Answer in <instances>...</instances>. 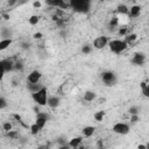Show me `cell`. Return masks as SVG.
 <instances>
[{
  "label": "cell",
  "mask_w": 149,
  "mask_h": 149,
  "mask_svg": "<svg viewBox=\"0 0 149 149\" xmlns=\"http://www.w3.org/2000/svg\"><path fill=\"white\" fill-rule=\"evenodd\" d=\"M91 51H92V47L88 45V44H85V45L81 48V52H84V54H90Z\"/></svg>",
  "instance_id": "27"
},
{
  "label": "cell",
  "mask_w": 149,
  "mask_h": 149,
  "mask_svg": "<svg viewBox=\"0 0 149 149\" xmlns=\"http://www.w3.org/2000/svg\"><path fill=\"white\" fill-rule=\"evenodd\" d=\"M137 121H140L139 114H130V122L132 123H136Z\"/></svg>",
  "instance_id": "31"
},
{
  "label": "cell",
  "mask_w": 149,
  "mask_h": 149,
  "mask_svg": "<svg viewBox=\"0 0 149 149\" xmlns=\"http://www.w3.org/2000/svg\"><path fill=\"white\" fill-rule=\"evenodd\" d=\"M108 37L107 36H98V37H95L94 40H93V48H95V49H98V50H100V49H104L105 47H107V44H108Z\"/></svg>",
  "instance_id": "7"
},
{
  "label": "cell",
  "mask_w": 149,
  "mask_h": 149,
  "mask_svg": "<svg viewBox=\"0 0 149 149\" xmlns=\"http://www.w3.org/2000/svg\"><path fill=\"white\" fill-rule=\"evenodd\" d=\"M31 99L38 106H47V99H48V90H47V87L42 86L38 91L31 93Z\"/></svg>",
  "instance_id": "2"
},
{
  "label": "cell",
  "mask_w": 149,
  "mask_h": 149,
  "mask_svg": "<svg viewBox=\"0 0 149 149\" xmlns=\"http://www.w3.org/2000/svg\"><path fill=\"white\" fill-rule=\"evenodd\" d=\"M100 1H108V0H100Z\"/></svg>",
  "instance_id": "41"
},
{
  "label": "cell",
  "mask_w": 149,
  "mask_h": 149,
  "mask_svg": "<svg viewBox=\"0 0 149 149\" xmlns=\"http://www.w3.org/2000/svg\"><path fill=\"white\" fill-rule=\"evenodd\" d=\"M14 70H16V71H23V64L22 63H20V62H16V63H14Z\"/></svg>",
  "instance_id": "28"
},
{
  "label": "cell",
  "mask_w": 149,
  "mask_h": 149,
  "mask_svg": "<svg viewBox=\"0 0 149 149\" xmlns=\"http://www.w3.org/2000/svg\"><path fill=\"white\" fill-rule=\"evenodd\" d=\"M7 107V100L3 97H0V109H3Z\"/></svg>",
  "instance_id": "30"
},
{
  "label": "cell",
  "mask_w": 149,
  "mask_h": 149,
  "mask_svg": "<svg viewBox=\"0 0 149 149\" xmlns=\"http://www.w3.org/2000/svg\"><path fill=\"white\" fill-rule=\"evenodd\" d=\"M112 130H113L115 134H118V135H126V134L129 133L130 127H129L128 123H125V122H116V123L113 125Z\"/></svg>",
  "instance_id": "5"
},
{
  "label": "cell",
  "mask_w": 149,
  "mask_h": 149,
  "mask_svg": "<svg viewBox=\"0 0 149 149\" xmlns=\"http://www.w3.org/2000/svg\"><path fill=\"white\" fill-rule=\"evenodd\" d=\"M21 47H22V49L27 50V49L29 48V44H28V43H22V44H21Z\"/></svg>",
  "instance_id": "38"
},
{
  "label": "cell",
  "mask_w": 149,
  "mask_h": 149,
  "mask_svg": "<svg viewBox=\"0 0 149 149\" xmlns=\"http://www.w3.org/2000/svg\"><path fill=\"white\" fill-rule=\"evenodd\" d=\"M2 128H3L5 132H8V130L12 129V123H10V122H5V123L2 125Z\"/></svg>",
  "instance_id": "33"
},
{
  "label": "cell",
  "mask_w": 149,
  "mask_h": 149,
  "mask_svg": "<svg viewBox=\"0 0 149 149\" xmlns=\"http://www.w3.org/2000/svg\"><path fill=\"white\" fill-rule=\"evenodd\" d=\"M1 16H2L5 20H9V15H8V14H2Z\"/></svg>",
  "instance_id": "39"
},
{
  "label": "cell",
  "mask_w": 149,
  "mask_h": 149,
  "mask_svg": "<svg viewBox=\"0 0 149 149\" xmlns=\"http://www.w3.org/2000/svg\"><path fill=\"white\" fill-rule=\"evenodd\" d=\"M41 78H42V73L38 70H33L28 74L27 80H28V83H40Z\"/></svg>",
  "instance_id": "9"
},
{
  "label": "cell",
  "mask_w": 149,
  "mask_h": 149,
  "mask_svg": "<svg viewBox=\"0 0 149 149\" xmlns=\"http://www.w3.org/2000/svg\"><path fill=\"white\" fill-rule=\"evenodd\" d=\"M61 102V99L59 97H56V95H51V97H48L47 99V106L51 107V108H56Z\"/></svg>",
  "instance_id": "10"
},
{
  "label": "cell",
  "mask_w": 149,
  "mask_h": 149,
  "mask_svg": "<svg viewBox=\"0 0 149 149\" xmlns=\"http://www.w3.org/2000/svg\"><path fill=\"white\" fill-rule=\"evenodd\" d=\"M40 130H41V128H40V127L36 125V123H33V125L30 126V133H31L33 135H36V134H37Z\"/></svg>",
  "instance_id": "24"
},
{
  "label": "cell",
  "mask_w": 149,
  "mask_h": 149,
  "mask_svg": "<svg viewBox=\"0 0 149 149\" xmlns=\"http://www.w3.org/2000/svg\"><path fill=\"white\" fill-rule=\"evenodd\" d=\"M94 132H95V127H93V126H86L81 130L83 136H85V137H91L94 134Z\"/></svg>",
  "instance_id": "12"
},
{
  "label": "cell",
  "mask_w": 149,
  "mask_h": 149,
  "mask_svg": "<svg viewBox=\"0 0 149 149\" xmlns=\"http://www.w3.org/2000/svg\"><path fill=\"white\" fill-rule=\"evenodd\" d=\"M141 90H142L143 95H144L146 98H148V97H149V85H148L147 81H142V83H141Z\"/></svg>",
  "instance_id": "20"
},
{
  "label": "cell",
  "mask_w": 149,
  "mask_h": 149,
  "mask_svg": "<svg viewBox=\"0 0 149 149\" xmlns=\"http://www.w3.org/2000/svg\"><path fill=\"white\" fill-rule=\"evenodd\" d=\"M2 64H3V69L6 72H10L14 70V62L12 59H3Z\"/></svg>",
  "instance_id": "14"
},
{
  "label": "cell",
  "mask_w": 149,
  "mask_h": 149,
  "mask_svg": "<svg viewBox=\"0 0 149 149\" xmlns=\"http://www.w3.org/2000/svg\"><path fill=\"white\" fill-rule=\"evenodd\" d=\"M45 5L49 7H55V8H62V9H66L68 7H70V3L68 0H44Z\"/></svg>",
  "instance_id": "6"
},
{
  "label": "cell",
  "mask_w": 149,
  "mask_h": 149,
  "mask_svg": "<svg viewBox=\"0 0 149 149\" xmlns=\"http://www.w3.org/2000/svg\"><path fill=\"white\" fill-rule=\"evenodd\" d=\"M95 98H97V93H95L94 91H86V92L84 93V100L87 101V102L93 101Z\"/></svg>",
  "instance_id": "15"
},
{
  "label": "cell",
  "mask_w": 149,
  "mask_h": 149,
  "mask_svg": "<svg viewBox=\"0 0 149 149\" xmlns=\"http://www.w3.org/2000/svg\"><path fill=\"white\" fill-rule=\"evenodd\" d=\"M70 7L78 13H87L91 7V0H68Z\"/></svg>",
  "instance_id": "1"
},
{
  "label": "cell",
  "mask_w": 149,
  "mask_h": 149,
  "mask_svg": "<svg viewBox=\"0 0 149 149\" xmlns=\"http://www.w3.org/2000/svg\"><path fill=\"white\" fill-rule=\"evenodd\" d=\"M33 7H34V8H40V7H41V2H40L38 0H35V1L33 2Z\"/></svg>",
  "instance_id": "35"
},
{
  "label": "cell",
  "mask_w": 149,
  "mask_h": 149,
  "mask_svg": "<svg viewBox=\"0 0 149 149\" xmlns=\"http://www.w3.org/2000/svg\"><path fill=\"white\" fill-rule=\"evenodd\" d=\"M107 45L109 47V50L113 54H121V52H123L128 48V44L126 43L125 40H118V38L108 41Z\"/></svg>",
  "instance_id": "3"
},
{
  "label": "cell",
  "mask_w": 149,
  "mask_h": 149,
  "mask_svg": "<svg viewBox=\"0 0 149 149\" xmlns=\"http://www.w3.org/2000/svg\"><path fill=\"white\" fill-rule=\"evenodd\" d=\"M81 142H83V136H77V137L71 139V140L69 141L68 146H69V147H71V148H77V147H79V146H80V143H81Z\"/></svg>",
  "instance_id": "13"
},
{
  "label": "cell",
  "mask_w": 149,
  "mask_h": 149,
  "mask_svg": "<svg viewBox=\"0 0 149 149\" xmlns=\"http://www.w3.org/2000/svg\"><path fill=\"white\" fill-rule=\"evenodd\" d=\"M12 38H2L0 40V51H3L6 50L10 44H12Z\"/></svg>",
  "instance_id": "16"
},
{
  "label": "cell",
  "mask_w": 149,
  "mask_h": 149,
  "mask_svg": "<svg viewBox=\"0 0 149 149\" xmlns=\"http://www.w3.org/2000/svg\"><path fill=\"white\" fill-rule=\"evenodd\" d=\"M6 136L7 137H9V139H17L19 137V134L16 133V132H14V130H8V132H6Z\"/></svg>",
  "instance_id": "25"
},
{
  "label": "cell",
  "mask_w": 149,
  "mask_h": 149,
  "mask_svg": "<svg viewBox=\"0 0 149 149\" xmlns=\"http://www.w3.org/2000/svg\"><path fill=\"white\" fill-rule=\"evenodd\" d=\"M105 114H106V112H105V111H98V112H95V113H94L93 118H94V120H95V121L100 122V121H102V119L105 118Z\"/></svg>",
  "instance_id": "21"
},
{
  "label": "cell",
  "mask_w": 149,
  "mask_h": 149,
  "mask_svg": "<svg viewBox=\"0 0 149 149\" xmlns=\"http://www.w3.org/2000/svg\"><path fill=\"white\" fill-rule=\"evenodd\" d=\"M146 61H147V57L143 52H135L130 59V62L137 66H142L146 63Z\"/></svg>",
  "instance_id": "8"
},
{
  "label": "cell",
  "mask_w": 149,
  "mask_h": 149,
  "mask_svg": "<svg viewBox=\"0 0 149 149\" xmlns=\"http://www.w3.org/2000/svg\"><path fill=\"white\" fill-rule=\"evenodd\" d=\"M42 87V85L40 83H28L27 84V88L30 91V93H34L36 91H38Z\"/></svg>",
  "instance_id": "17"
},
{
  "label": "cell",
  "mask_w": 149,
  "mask_h": 149,
  "mask_svg": "<svg viewBox=\"0 0 149 149\" xmlns=\"http://www.w3.org/2000/svg\"><path fill=\"white\" fill-rule=\"evenodd\" d=\"M118 24H119V17H118V16L112 17V20L109 21V26L113 28V27H116Z\"/></svg>",
  "instance_id": "26"
},
{
  "label": "cell",
  "mask_w": 149,
  "mask_h": 149,
  "mask_svg": "<svg viewBox=\"0 0 149 149\" xmlns=\"http://www.w3.org/2000/svg\"><path fill=\"white\" fill-rule=\"evenodd\" d=\"M128 9H129V8H128L126 5L122 3V5H119V6L116 7V13H118V14H121V15H126V14L128 13Z\"/></svg>",
  "instance_id": "19"
},
{
  "label": "cell",
  "mask_w": 149,
  "mask_h": 149,
  "mask_svg": "<svg viewBox=\"0 0 149 149\" xmlns=\"http://www.w3.org/2000/svg\"><path fill=\"white\" fill-rule=\"evenodd\" d=\"M40 21V16L38 15H31L29 19H28V22L30 26H36Z\"/></svg>",
  "instance_id": "23"
},
{
  "label": "cell",
  "mask_w": 149,
  "mask_h": 149,
  "mask_svg": "<svg viewBox=\"0 0 149 149\" xmlns=\"http://www.w3.org/2000/svg\"><path fill=\"white\" fill-rule=\"evenodd\" d=\"M127 31H128V29H127L126 27H122V28H120V29H119V34H120V35H122V36L127 35Z\"/></svg>",
  "instance_id": "34"
},
{
  "label": "cell",
  "mask_w": 149,
  "mask_h": 149,
  "mask_svg": "<svg viewBox=\"0 0 149 149\" xmlns=\"http://www.w3.org/2000/svg\"><path fill=\"white\" fill-rule=\"evenodd\" d=\"M140 13H141V7H140L139 5H134V6H132V7L128 9L127 15H128L129 17H137V16L140 15Z\"/></svg>",
  "instance_id": "11"
},
{
  "label": "cell",
  "mask_w": 149,
  "mask_h": 149,
  "mask_svg": "<svg viewBox=\"0 0 149 149\" xmlns=\"http://www.w3.org/2000/svg\"><path fill=\"white\" fill-rule=\"evenodd\" d=\"M101 79H102V81H104L105 85H107V86H113V85H115V83H116V74H115L113 71L107 70V71H104V72L101 73Z\"/></svg>",
  "instance_id": "4"
},
{
  "label": "cell",
  "mask_w": 149,
  "mask_h": 149,
  "mask_svg": "<svg viewBox=\"0 0 149 149\" xmlns=\"http://www.w3.org/2000/svg\"><path fill=\"white\" fill-rule=\"evenodd\" d=\"M139 149H147V146H143V144H140V146H139Z\"/></svg>",
  "instance_id": "40"
},
{
  "label": "cell",
  "mask_w": 149,
  "mask_h": 149,
  "mask_svg": "<svg viewBox=\"0 0 149 149\" xmlns=\"http://www.w3.org/2000/svg\"><path fill=\"white\" fill-rule=\"evenodd\" d=\"M1 19H2V16H1V15H0V20H1Z\"/></svg>",
  "instance_id": "42"
},
{
  "label": "cell",
  "mask_w": 149,
  "mask_h": 149,
  "mask_svg": "<svg viewBox=\"0 0 149 149\" xmlns=\"http://www.w3.org/2000/svg\"><path fill=\"white\" fill-rule=\"evenodd\" d=\"M125 36H126V37H125V41H126L127 44H130V43L135 42L136 38H137V35L134 34V33H132V34H127V35H125Z\"/></svg>",
  "instance_id": "18"
},
{
  "label": "cell",
  "mask_w": 149,
  "mask_h": 149,
  "mask_svg": "<svg viewBox=\"0 0 149 149\" xmlns=\"http://www.w3.org/2000/svg\"><path fill=\"white\" fill-rule=\"evenodd\" d=\"M13 116H14V118H15V119H16L19 122H22V119H21V116H20L19 114H13Z\"/></svg>",
  "instance_id": "37"
},
{
  "label": "cell",
  "mask_w": 149,
  "mask_h": 149,
  "mask_svg": "<svg viewBox=\"0 0 149 149\" xmlns=\"http://www.w3.org/2000/svg\"><path fill=\"white\" fill-rule=\"evenodd\" d=\"M5 73H6V71H5V69H3V64H2V61H0V80H2V79H3V76H5Z\"/></svg>",
  "instance_id": "32"
},
{
  "label": "cell",
  "mask_w": 149,
  "mask_h": 149,
  "mask_svg": "<svg viewBox=\"0 0 149 149\" xmlns=\"http://www.w3.org/2000/svg\"><path fill=\"white\" fill-rule=\"evenodd\" d=\"M128 113H129V114H139V107H137V106H132V107H129Z\"/></svg>",
  "instance_id": "29"
},
{
  "label": "cell",
  "mask_w": 149,
  "mask_h": 149,
  "mask_svg": "<svg viewBox=\"0 0 149 149\" xmlns=\"http://www.w3.org/2000/svg\"><path fill=\"white\" fill-rule=\"evenodd\" d=\"M1 37H3V38H12V30H9V28H7V27L2 28Z\"/></svg>",
  "instance_id": "22"
},
{
  "label": "cell",
  "mask_w": 149,
  "mask_h": 149,
  "mask_svg": "<svg viewBox=\"0 0 149 149\" xmlns=\"http://www.w3.org/2000/svg\"><path fill=\"white\" fill-rule=\"evenodd\" d=\"M42 36H43V35H42V33H35V34L33 35V37H34L35 40H40Z\"/></svg>",
  "instance_id": "36"
}]
</instances>
